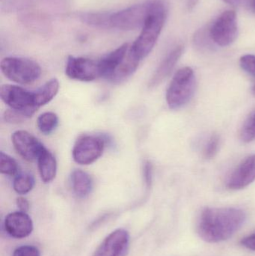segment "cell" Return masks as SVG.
<instances>
[{
	"label": "cell",
	"mask_w": 255,
	"mask_h": 256,
	"mask_svg": "<svg viewBox=\"0 0 255 256\" xmlns=\"http://www.w3.org/2000/svg\"><path fill=\"white\" fill-rule=\"evenodd\" d=\"M241 140L250 142L255 140V110L253 111L243 124L240 132Z\"/></svg>",
	"instance_id": "cell-21"
},
{
	"label": "cell",
	"mask_w": 255,
	"mask_h": 256,
	"mask_svg": "<svg viewBox=\"0 0 255 256\" xmlns=\"http://www.w3.org/2000/svg\"><path fill=\"white\" fill-rule=\"evenodd\" d=\"M253 94H254V96H255V84L254 86H253Z\"/></svg>",
	"instance_id": "cell-34"
},
{
	"label": "cell",
	"mask_w": 255,
	"mask_h": 256,
	"mask_svg": "<svg viewBox=\"0 0 255 256\" xmlns=\"http://www.w3.org/2000/svg\"><path fill=\"white\" fill-rule=\"evenodd\" d=\"M247 219L244 210L234 208H208L197 224L199 237L208 243H220L232 238Z\"/></svg>",
	"instance_id": "cell-1"
},
{
	"label": "cell",
	"mask_w": 255,
	"mask_h": 256,
	"mask_svg": "<svg viewBox=\"0 0 255 256\" xmlns=\"http://www.w3.org/2000/svg\"><path fill=\"white\" fill-rule=\"evenodd\" d=\"M18 166L15 160L11 156L1 152L0 154V172L1 174L14 176L17 172Z\"/></svg>",
	"instance_id": "cell-22"
},
{
	"label": "cell",
	"mask_w": 255,
	"mask_h": 256,
	"mask_svg": "<svg viewBox=\"0 0 255 256\" xmlns=\"http://www.w3.org/2000/svg\"><path fill=\"white\" fill-rule=\"evenodd\" d=\"M241 68L245 70L249 74L255 78V56L248 54L241 57Z\"/></svg>",
	"instance_id": "cell-25"
},
{
	"label": "cell",
	"mask_w": 255,
	"mask_h": 256,
	"mask_svg": "<svg viewBox=\"0 0 255 256\" xmlns=\"http://www.w3.org/2000/svg\"><path fill=\"white\" fill-rule=\"evenodd\" d=\"M241 244L247 249L255 251V232L242 239Z\"/></svg>",
	"instance_id": "cell-28"
},
{
	"label": "cell",
	"mask_w": 255,
	"mask_h": 256,
	"mask_svg": "<svg viewBox=\"0 0 255 256\" xmlns=\"http://www.w3.org/2000/svg\"><path fill=\"white\" fill-rule=\"evenodd\" d=\"M195 42H196V44L199 46V48H211V42L213 43L214 42L211 39L209 28H208V30H202L201 31H199L195 36Z\"/></svg>",
	"instance_id": "cell-24"
},
{
	"label": "cell",
	"mask_w": 255,
	"mask_h": 256,
	"mask_svg": "<svg viewBox=\"0 0 255 256\" xmlns=\"http://www.w3.org/2000/svg\"><path fill=\"white\" fill-rule=\"evenodd\" d=\"M183 51H184V46L182 45H178L169 52L153 75L149 82L150 87L157 86L160 82H163L165 78L169 76V74L176 66L178 60L181 58Z\"/></svg>",
	"instance_id": "cell-15"
},
{
	"label": "cell",
	"mask_w": 255,
	"mask_h": 256,
	"mask_svg": "<svg viewBox=\"0 0 255 256\" xmlns=\"http://www.w3.org/2000/svg\"><path fill=\"white\" fill-rule=\"evenodd\" d=\"M4 118L7 122L19 123L30 117L25 112L10 109L4 112Z\"/></svg>",
	"instance_id": "cell-26"
},
{
	"label": "cell",
	"mask_w": 255,
	"mask_h": 256,
	"mask_svg": "<svg viewBox=\"0 0 255 256\" xmlns=\"http://www.w3.org/2000/svg\"><path fill=\"white\" fill-rule=\"evenodd\" d=\"M71 183L73 192L79 198H85L92 190V179L82 170H75L72 172Z\"/></svg>",
	"instance_id": "cell-17"
},
{
	"label": "cell",
	"mask_w": 255,
	"mask_h": 256,
	"mask_svg": "<svg viewBox=\"0 0 255 256\" xmlns=\"http://www.w3.org/2000/svg\"><path fill=\"white\" fill-rule=\"evenodd\" d=\"M58 124V116L54 112H44L37 118V128L40 132L44 134H51L57 128Z\"/></svg>",
	"instance_id": "cell-19"
},
{
	"label": "cell",
	"mask_w": 255,
	"mask_h": 256,
	"mask_svg": "<svg viewBox=\"0 0 255 256\" xmlns=\"http://www.w3.org/2000/svg\"><path fill=\"white\" fill-rule=\"evenodd\" d=\"M130 240L128 232L118 228L103 240L92 256H126L130 248Z\"/></svg>",
	"instance_id": "cell-10"
},
{
	"label": "cell",
	"mask_w": 255,
	"mask_h": 256,
	"mask_svg": "<svg viewBox=\"0 0 255 256\" xmlns=\"http://www.w3.org/2000/svg\"><path fill=\"white\" fill-rule=\"evenodd\" d=\"M223 1L226 2L228 4H232V6H238L241 4L244 0H223Z\"/></svg>",
	"instance_id": "cell-32"
},
{
	"label": "cell",
	"mask_w": 255,
	"mask_h": 256,
	"mask_svg": "<svg viewBox=\"0 0 255 256\" xmlns=\"http://www.w3.org/2000/svg\"><path fill=\"white\" fill-rule=\"evenodd\" d=\"M130 46L128 44H124L112 52L98 60L101 78L111 79L117 69L125 60Z\"/></svg>",
	"instance_id": "cell-14"
},
{
	"label": "cell",
	"mask_w": 255,
	"mask_h": 256,
	"mask_svg": "<svg viewBox=\"0 0 255 256\" xmlns=\"http://www.w3.org/2000/svg\"><path fill=\"white\" fill-rule=\"evenodd\" d=\"M255 180V155H252L232 173L227 186L231 190H241L247 188Z\"/></svg>",
	"instance_id": "cell-13"
},
{
	"label": "cell",
	"mask_w": 255,
	"mask_h": 256,
	"mask_svg": "<svg viewBox=\"0 0 255 256\" xmlns=\"http://www.w3.org/2000/svg\"><path fill=\"white\" fill-rule=\"evenodd\" d=\"M11 140L16 152L28 161L37 160L39 155L45 148L36 137L27 131H16L12 135Z\"/></svg>",
	"instance_id": "cell-11"
},
{
	"label": "cell",
	"mask_w": 255,
	"mask_h": 256,
	"mask_svg": "<svg viewBox=\"0 0 255 256\" xmlns=\"http://www.w3.org/2000/svg\"><path fill=\"white\" fill-rule=\"evenodd\" d=\"M65 73L70 79L87 82L101 78L98 60L84 57L69 56Z\"/></svg>",
	"instance_id": "cell-9"
},
{
	"label": "cell",
	"mask_w": 255,
	"mask_h": 256,
	"mask_svg": "<svg viewBox=\"0 0 255 256\" xmlns=\"http://www.w3.org/2000/svg\"><path fill=\"white\" fill-rule=\"evenodd\" d=\"M220 137L214 134L211 136V138L208 140L205 150H204V156L207 159L214 158L218 152L219 146H220Z\"/></svg>",
	"instance_id": "cell-23"
},
{
	"label": "cell",
	"mask_w": 255,
	"mask_h": 256,
	"mask_svg": "<svg viewBox=\"0 0 255 256\" xmlns=\"http://www.w3.org/2000/svg\"><path fill=\"white\" fill-rule=\"evenodd\" d=\"M104 148V141L100 137L83 136L75 143L72 154L78 164L89 165L101 156Z\"/></svg>",
	"instance_id": "cell-8"
},
{
	"label": "cell",
	"mask_w": 255,
	"mask_h": 256,
	"mask_svg": "<svg viewBox=\"0 0 255 256\" xmlns=\"http://www.w3.org/2000/svg\"><path fill=\"white\" fill-rule=\"evenodd\" d=\"M13 256H40V251L34 246H19L13 252Z\"/></svg>",
	"instance_id": "cell-27"
},
{
	"label": "cell",
	"mask_w": 255,
	"mask_h": 256,
	"mask_svg": "<svg viewBox=\"0 0 255 256\" xmlns=\"http://www.w3.org/2000/svg\"><path fill=\"white\" fill-rule=\"evenodd\" d=\"M196 76L191 68L180 69L172 79L167 93L166 100L169 108L178 110L187 104L194 94Z\"/></svg>",
	"instance_id": "cell-4"
},
{
	"label": "cell",
	"mask_w": 255,
	"mask_h": 256,
	"mask_svg": "<svg viewBox=\"0 0 255 256\" xmlns=\"http://www.w3.org/2000/svg\"><path fill=\"white\" fill-rule=\"evenodd\" d=\"M6 232L14 238L28 237L33 231V222L25 212H16L9 214L4 220Z\"/></svg>",
	"instance_id": "cell-12"
},
{
	"label": "cell",
	"mask_w": 255,
	"mask_h": 256,
	"mask_svg": "<svg viewBox=\"0 0 255 256\" xmlns=\"http://www.w3.org/2000/svg\"><path fill=\"white\" fill-rule=\"evenodd\" d=\"M16 206H17L18 208L19 209V212H25V213H27L28 209H29V203H28V200L23 198V197L17 198Z\"/></svg>",
	"instance_id": "cell-30"
},
{
	"label": "cell",
	"mask_w": 255,
	"mask_h": 256,
	"mask_svg": "<svg viewBox=\"0 0 255 256\" xmlns=\"http://www.w3.org/2000/svg\"><path fill=\"white\" fill-rule=\"evenodd\" d=\"M167 12V6L163 0H154L151 13L142 26L140 34L129 50L138 61L148 56L152 51L164 26Z\"/></svg>",
	"instance_id": "cell-2"
},
{
	"label": "cell",
	"mask_w": 255,
	"mask_h": 256,
	"mask_svg": "<svg viewBox=\"0 0 255 256\" xmlns=\"http://www.w3.org/2000/svg\"><path fill=\"white\" fill-rule=\"evenodd\" d=\"M252 2H253V6L255 10V0H252Z\"/></svg>",
	"instance_id": "cell-33"
},
{
	"label": "cell",
	"mask_w": 255,
	"mask_h": 256,
	"mask_svg": "<svg viewBox=\"0 0 255 256\" xmlns=\"http://www.w3.org/2000/svg\"><path fill=\"white\" fill-rule=\"evenodd\" d=\"M144 176L147 184L150 186L152 182V166L149 162H147L144 167Z\"/></svg>",
	"instance_id": "cell-29"
},
{
	"label": "cell",
	"mask_w": 255,
	"mask_h": 256,
	"mask_svg": "<svg viewBox=\"0 0 255 256\" xmlns=\"http://www.w3.org/2000/svg\"><path fill=\"white\" fill-rule=\"evenodd\" d=\"M209 31L211 39L216 44L220 46L232 44L238 34L236 12L233 10H225L214 21Z\"/></svg>",
	"instance_id": "cell-6"
},
{
	"label": "cell",
	"mask_w": 255,
	"mask_h": 256,
	"mask_svg": "<svg viewBox=\"0 0 255 256\" xmlns=\"http://www.w3.org/2000/svg\"><path fill=\"white\" fill-rule=\"evenodd\" d=\"M199 0H187V6L189 10L194 8Z\"/></svg>",
	"instance_id": "cell-31"
},
{
	"label": "cell",
	"mask_w": 255,
	"mask_h": 256,
	"mask_svg": "<svg viewBox=\"0 0 255 256\" xmlns=\"http://www.w3.org/2000/svg\"><path fill=\"white\" fill-rule=\"evenodd\" d=\"M154 0L135 4L117 12H107V30L131 31L142 28L152 9Z\"/></svg>",
	"instance_id": "cell-3"
},
{
	"label": "cell",
	"mask_w": 255,
	"mask_h": 256,
	"mask_svg": "<svg viewBox=\"0 0 255 256\" xmlns=\"http://www.w3.org/2000/svg\"><path fill=\"white\" fill-rule=\"evenodd\" d=\"M0 96L5 104L13 110L25 112L32 116L38 108L34 105V92L11 85L1 86Z\"/></svg>",
	"instance_id": "cell-7"
},
{
	"label": "cell",
	"mask_w": 255,
	"mask_h": 256,
	"mask_svg": "<svg viewBox=\"0 0 255 256\" xmlns=\"http://www.w3.org/2000/svg\"><path fill=\"white\" fill-rule=\"evenodd\" d=\"M39 172L44 183H49L55 178L57 172V162L55 156L45 148L37 158Z\"/></svg>",
	"instance_id": "cell-16"
},
{
	"label": "cell",
	"mask_w": 255,
	"mask_h": 256,
	"mask_svg": "<svg viewBox=\"0 0 255 256\" xmlns=\"http://www.w3.org/2000/svg\"><path fill=\"white\" fill-rule=\"evenodd\" d=\"M34 186V179L31 174H20L16 176L13 180V186L18 194L23 195L28 194Z\"/></svg>",
	"instance_id": "cell-20"
},
{
	"label": "cell",
	"mask_w": 255,
	"mask_h": 256,
	"mask_svg": "<svg viewBox=\"0 0 255 256\" xmlns=\"http://www.w3.org/2000/svg\"><path fill=\"white\" fill-rule=\"evenodd\" d=\"M3 74L19 84H30L40 78L41 68L36 62L21 57H6L1 62Z\"/></svg>",
	"instance_id": "cell-5"
},
{
	"label": "cell",
	"mask_w": 255,
	"mask_h": 256,
	"mask_svg": "<svg viewBox=\"0 0 255 256\" xmlns=\"http://www.w3.org/2000/svg\"><path fill=\"white\" fill-rule=\"evenodd\" d=\"M59 82L56 79L48 81L41 88L34 92V105L37 108L50 102L58 93Z\"/></svg>",
	"instance_id": "cell-18"
}]
</instances>
